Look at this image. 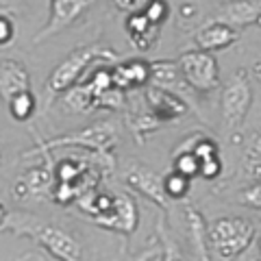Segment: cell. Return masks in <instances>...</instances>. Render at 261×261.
<instances>
[{
	"label": "cell",
	"mask_w": 261,
	"mask_h": 261,
	"mask_svg": "<svg viewBox=\"0 0 261 261\" xmlns=\"http://www.w3.org/2000/svg\"><path fill=\"white\" fill-rule=\"evenodd\" d=\"M238 39H240V31L231 27V24L220 22V20L202 24L194 35V42L198 46V50H205V53L224 50V48L233 46Z\"/></svg>",
	"instance_id": "cell-14"
},
{
	"label": "cell",
	"mask_w": 261,
	"mask_h": 261,
	"mask_svg": "<svg viewBox=\"0 0 261 261\" xmlns=\"http://www.w3.org/2000/svg\"><path fill=\"white\" fill-rule=\"evenodd\" d=\"M128 126H130V133L135 135V140L142 144V142H146V137L161 126V122L146 107V109H133V113H130V118H128Z\"/></svg>",
	"instance_id": "cell-22"
},
{
	"label": "cell",
	"mask_w": 261,
	"mask_h": 261,
	"mask_svg": "<svg viewBox=\"0 0 261 261\" xmlns=\"http://www.w3.org/2000/svg\"><path fill=\"white\" fill-rule=\"evenodd\" d=\"M15 33H18V29H15L13 18H9V15H5V13H0V48L11 46L13 39H15Z\"/></svg>",
	"instance_id": "cell-29"
},
{
	"label": "cell",
	"mask_w": 261,
	"mask_h": 261,
	"mask_svg": "<svg viewBox=\"0 0 261 261\" xmlns=\"http://www.w3.org/2000/svg\"><path fill=\"white\" fill-rule=\"evenodd\" d=\"M122 181L126 187L135 190L137 194H142L144 198H148L154 202L159 209L166 211L170 205V198L166 196V187H163V176L157 170L148 168L142 161H128V166L122 174Z\"/></svg>",
	"instance_id": "cell-10"
},
{
	"label": "cell",
	"mask_w": 261,
	"mask_h": 261,
	"mask_svg": "<svg viewBox=\"0 0 261 261\" xmlns=\"http://www.w3.org/2000/svg\"><path fill=\"white\" fill-rule=\"evenodd\" d=\"M137 224H140V211H137L133 196L118 192V205H116L113 216L107 218L105 222H100L98 226L107 228V231H116L122 238H130V235L135 233Z\"/></svg>",
	"instance_id": "cell-17"
},
{
	"label": "cell",
	"mask_w": 261,
	"mask_h": 261,
	"mask_svg": "<svg viewBox=\"0 0 261 261\" xmlns=\"http://www.w3.org/2000/svg\"><path fill=\"white\" fill-rule=\"evenodd\" d=\"M20 261H31V259H29V257H24V259H20Z\"/></svg>",
	"instance_id": "cell-36"
},
{
	"label": "cell",
	"mask_w": 261,
	"mask_h": 261,
	"mask_svg": "<svg viewBox=\"0 0 261 261\" xmlns=\"http://www.w3.org/2000/svg\"><path fill=\"white\" fill-rule=\"evenodd\" d=\"M113 74V85H116L120 92H126V89H140V87H148L150 85V61L144 59H130V61H120L111 68Z\"/></svg>",
	"instance_id": "cell-16"
},
{
	"label": "cell",
	"mask_w": 261,
	"mask_h": 261,
	"mask_svg": "<svg viewBox=\"0 0 261 261\" xmlns=\"http://www.w3.org/2000/svg\"><path fill=\"white\" fill-rule=\"evenodd\" d=\"M150 85L154 87H161V89H183L185 87V81L181 76V70H178V63L172 59H159V61H152L150 63Z\"/></svg>",
	"instance_id": "cell-20"
},
{
	"label": "cell",
	"mask_w": 261,
	"mask_h": 261,
	"mask_svg": "<svg viewBox=\"0 0 261 261\" xmlns=\"http://www.w3.org/2000/svg\"><path fill=\"white\" fill-rule=\"evenodd\" d=\"M122 55L116 53L113 48L105 44H85L81 48H74L61 63H57L50 76L46 81V94L48 100H53L55 96H59L63 92H72L76 85H81L85 70L94 61H118L120 63Z\"/></svg>",
	"instance_id": "cell-3"
},
{
	"label": "cell",
	"mask_w": 261,
	"mask_h": 261,
	"mask_svg": "<svg viewBox=\"0 0 261 261\" xmlns=\"http://www.w3.org/2000/svg\"><path fill=\"white\" fill-rule=\"evenodd\" d=\"M220 172H222V159L220 157L200 161V176L205 178V181H214V178L220 176Z\"/></svg>",
	"instance_id": "cell-30"
},
{
	"label": "cell",
	"mask_w": 261,
	"mask_h": 261,
	"mask_svg": "<svg viewBox=\"0 0 261 261\" xmlns=\"http://www.w3.org/2000/svg\"><path fill=\"white\" fill-rule=\"evenodd\" d=\"M0 233H13L18 238H29L44 248L57 261H81L83 259V244L65 228L37 218L29 211H9Z\"/></svg>",
	"instance_id": "cell-1"
},
{
	"label": "cell",
	"mask_w": 261,
	"mask_h": 261,
	"mask_svg": "<svg viewBox=\"0 0 261 261\" xmlns=\"http://www.w3.org/2000/svg\"><path fill=\"white\" fill-rule=\"evenodd\" d=\"M183 218H185V231H187V238H190L196 261H214L211 246H209V226L202 214L187 202L183 209Z\"/></svg>",
	"instance_id": "cell-15"
},
{
	"label": "cell",
	"mask_w": 261,
	"mask_h": 261,
	"mask_svg": "<svg viewBox=\"0 0 261 261\" xmlns=\"http://www.w3.org/2000/svg\"><path fill=\"white\" fill-rule=\"evenodd\" d=\"M157 235H159L161 248H163V259H161V261H185L181 248H178L176 244L166 235V231H163V224H161V222H159V226H157Z\"/></svg>",
	"instance_id": "cell-27"
},
{
	"label": "cell",
	"mask_w": 261,
	"mask_h": 261,
	"mask_svg": "<svg viewBox=\"0 0 261 261\" xmlns=\"http://www.w3.org/2000/svg\"><path fill=\"white\" fill-rule=\"evenodd\" d=\"M248 261H261V257H255V259H248Z\"/></svg>",
	"instance_id": "cell-35"
},
{
	"label": "cell",
	"mask_w": 261,
	"mask_h": 261,
	"mask_svg": "<svg viewBox=\"0 0 261 261\" xmlns=\"http://www.w3.org/2000/svg\"><path fill=\"white\" fill-rule=\"evenodd\" d=\"M144 102H146V107H148V111L161 122V124L163 122L181 120L185 113L190 111L187 102L176 92H168V89H161V87H154V85L146 87Z\"/></svg>",
	"instance_id": "cell-12"
},
{
	"label": "cell",
	"mask_w": 261,
	"mask_h": 261,
	"mask_svg": "<svg viewBox=\"0 0 261 261\" xmlns=\"http://www.w3.org/2000/svg\"><path fill=\"white\" fill-rule=\"evenodd\" d=\"M187 87L198 94H211L220 87V65L216 57L205 50H185L176 59Z\"/></svg>",
	"instance_id": "cell-8"
},
{
	"label": "cell",
	"mask_w": 261,
	"mask_h": 261,
	"mask_svg": "<svg viewBox=\"0 0 261 261\" xmlns=\"http://www.w3.org/2000/svg\"><path fill=\"white\" fill-rule=\"evenodd\" d=\"M7 107H9V113H11V118H13V120L27 122V120L33 118V113H35V109H37V100H35V96H33V92H29V94L15 96L13 100L7 105Z\"/></svg>",
	"instance_id": "cell-24"
},
{
	"label": "cell",
	"mask_w": 261,
	"mask_h": 261,
	"mask_svg": "<svg viewBox=\"0 0 261 261\" xmlns=\"http://www.w3.org/2000/svg\"><path fill=\"white\" fill-rule=\"evenodd\" d=\"M259 250H261V244H259Z\"/></svg>",
	"instance_id": "cell-37"
},
{
	"label": "cell",
	"mask_w": 261,
	"mask_h": 261,
	"mask_svg": "<svg viewBox=\"0 0 261 261\" xmlns=\"http://www.w3.org/2000/svg\"><path fill=\"white\" fill-rule=\"evenodd\" d=\"M55 168L50 159H42L37 166L27 168L13 183L15 200H42L53 198Z\"/></svg>",
	"instance_id": "cell-9"
},
{
	"label": "cell",
	"mask_w": 261,
	"mask_h": 261,
	"mask_svg": "<svg viewBox=\"0 0 261 261\" xmlns=\"http://www.w3.org/2000/svg\"><path fill=\"white\" fill-rule=\"evenodd\" d=\"M146 18H148L154 27H161L163 22L168 20L170 15V5L168 3H159V0H152V3H148V7H146Z\"/></svg>",
	"instance_id": "cell-28"
},
{
	"label": "cell",
	"mask_w": 261,
	"mask_h": 261,
	"mask_svg": "<svg viewBox=\"0 0 261 261\" xmlns=\"http://www.w3.org/2000/svg\"><path fill=\"white\" fill-rule=\"evenodd\" d=\"M48 7H50V18H48L46 27L33 37V44H42L46 39L59 35L68 27H72L79 20V15L87 7H92V3L89 0H50Z\"/></svg>",
	"instance_id": "cell-11"
},
{
	"label": "cell",
	"mask_w": 261,
	"mask_h": 261,
	"mask_svg": "<svg viewBox=\"0 0 261 261\" xmlns=\"http://www.w3.org/2000/svg\"><path fill=\"white\" fill-rule=\"evenodd\" d=\"M220 22L231 27H261V0H238V3H224L220 11Z\"/></svg>",
	"instance_id": "cell-18"
},
{
	"label": "cell",
	"mask_w": 261,
	"mask_h": 261,
	"mask_svg": "<svg viewBox=\"0 0 261 261\" xmlns=\"http://www.w3.org/2000/svg\"><path fill=\"white\" fill-rule=\"evenodd\" d=\"M65 105L72 111L87 113V111H118L124 107V92L113 85V74L111 68H96L92 72V76L87 81H81V85H76L72 92L65 96Z\"/></svg>",
	"instance_id": "cell-4"
},
{
	"label": "cell",
	"mask_w": 261,
	"mask_h": 261,
	"mask_svg": "<svg viewBox=\"0 0 261 261\" xmlns=\"http://www.w3.org/2000/svg\"><path fill=\"white\" fill-rule=\"evenodd\" d=\"M116 7L122 9V11H126L128 15H135V13L146 11L148 0H116Z\"/></svg>",
	"instance_id": "cell-32"
},
{
	"label": "cell",
	"mask_w": 261,
	"mask_h": 261,
	"mask_svg": "<svg viewBox=\"0 0 261 261\" xmlns=\"http://www.w3.org/2000/svg\"><path fill=\"white\" fill-rule=\"evenodd\" d=\"M235 202H240V205L248 207V209L261 211V181H257V183H252L248 187H244V190H240L238 196H235Z\"/></svg>",
	"instance_id": "cell-26"
},
{
	"label": "cell",
	"mask_w": 261,
	"mask_h": 261,
	"mask_svg": "<svg viewBox=\"0 0 261 261\" xmlns=\"http://www.w3.org/2000/svg\"><path fill=\"white\" fill-rule=\"evenodd\" d=\"M105 176L98 161H87L79 157H65L55 166V187L53 200L59 205L76 202L81 196L98 187V178Z\"/></svg>",
	"instance_id": "cell-5"
},
{
	"label": "cell",
	"mask_w": 261,
	"mask_h": 261,
	"mask_svg": "<svg viewBox=\"0 0 261 261\" xmlns=\"http://www.w3.org/2000/svg\"><path fill=\"white\" fill-rule=\"evenodd\" d=\"M124 29L130 37V44H133L137 50H150L152 44L157 42V35H159V27L146 18V13H135V15H128L126 22H124Z\"/></svg>",
	"instance_id": "cell-19"
},
{
	"label": "cell",
	"mask_w": 261,
	"mask_h": 261,
	"mask_svg": "<svg viewBox=\"0 0 261 261\" xmlns=\"http://www.w3.org/2000/svg\"><path fill=\"white\" fill-rule=\"evenodd\" d=\"M7 216H9V211H7V207H5V202L0 200V228H3V224H5V220H7Z\"/></svg>",
	"instance_id": "cell-33"
},
{
	"label": "cell",
	"mask_w": 261,
	"mask_h": 261,
	"mask_svg": "<svg viewBox=\"0 0 261 261\" xmlns=\"http://www.w3.org/2000/svg\"><path fill=\"white\" fill-rule=\"evenodd\" d=\"M163 187H166V196L170 200H185V196L190 194V178L178 174V172H168L166 176H163Z\"/></svg>",
	"instance_id": "cell-25"
},
{
	"label": "cell",
	"mask_w": 261,
	"mask_h": 261,
	"mask_svg": "<svg viewBox=\"0 0 261 261\" xmlns=\"http://www.w3.org/2000/svg\"><path fill=\"white\" fill-rule=\"evenodd\" d=\"M172 166H174V172L187 176L190 181L194 176H200V161L196 159V154L190 150H174Z\"/></svg>",
	"instance_id": "cell-23"
},
{
	"label": "cell",
	"mask_w": 261,
	"mask_h": 261,
	"mask_svg": "<svg viewBox=\"0 0 261 261\" xmlns=\"http://www.w3.org/2000/svg\"><path fill=\"white\" fill-rule=\"evenodd\" d=\"M118 122L111 118L98 120L94 124H89L81 130H70L65 135L59 137H50V140H39L37 148H33L29 152H24L22 157H33V154H42V159H50V150L55 148H65V146H72V148H83L96 154L98 166L102 168L105 176L111 174L116 170V159L111 157V148L118 144Z\"/></svg>",
	"instance_id": "cell-2"
},
{
	"label": "cell",
	"mask_w": 261,
	"mask_h": 261,
	"mask_svg": "<svg viewBox=\"0 0 261 261\" xmlns=\"http://www.w3.org/2000/svg\"><path fill=\"white\" fill-rule=\"evenodd\" d=\"M161 252H163L161 244L157 242V238H154V240L148 244V248H144L142 252H137V255H130V257L124 259V261H150V259H157Z\"/></svg>",
	"instance_id": "cell-31"
},
{
	"label": "cell",
	"mask_w": 261,
	"mask_h": 261,
	"mask_svg": "<svg viewBox=\"0 0 261 261\" xmlns=\"http://www.w3.org/2000/svg\"><path fill=\"white\" fill-rule=\"evenodd\" d=\"M252 74L257 76V81L261 83V59L259 61H255V65H252Z\"/></svg>",
	"instance_id": "cell-34"
},
{
	"label": "cell",
	"mask_w": 261,
	"mask_h": 261,
	"mask_svg": "<svg viewBox=\"0 0 261 261\" xmlns=\"http://www.w3.org/2000/svg\"><path fill=\"white\" fill-rule=\"evenodd\" d=\"M244 172L252 181H261V126L244 142Z\"/></svg>",
	"instance_id": "cell-21"
},
{
	"label": "cell",
	"mask_w": 261,
	"mask_h": 261,
	"mask_svg": "<svg viewBox=\"0 0 261 261\" xmlns=\"http://www.w3.org/2000/svg\"><path fill=\"white\" fill-rule=\"evenodd\" d=\"M31 74L18 59H3L0 61V100L9 105L15 96L29 94Z\"/></svg>",
	"instance_id": "cell-13"
},
{
	"label": "cell",
	"mask_w": 261,
	"mask_h": 261,
	"mask_svg": "<svg viewBox=\"0 0 261 261\" xmlns=\"http://www.w3.org/2000/svg\"><path fill=\"white\" fill-rule=\"evenodd\" d=\"M255 226L244 218L224 216L209 224V246L220 259H235L255 242Z\"/></svg>",
	"instance_id": "cell-6"
},
{
	"label": "cell",
	"mask_w": 261,
	"mask_h": 261,
	"mask_svg": "<svg viewBox=\"0 0 261 261\" xmlns=\"http://www.w3.org/2000/svg\"><path fill=\"white\" fill-rule=\"evenodd\" d=\"M252 107V83L248 70H238L231 81L224 85L220 96V109H222V122L228 133H238L246 122V116Z\"/></svg>",
	"instance_id": "cell-7"
}]
</instances>
